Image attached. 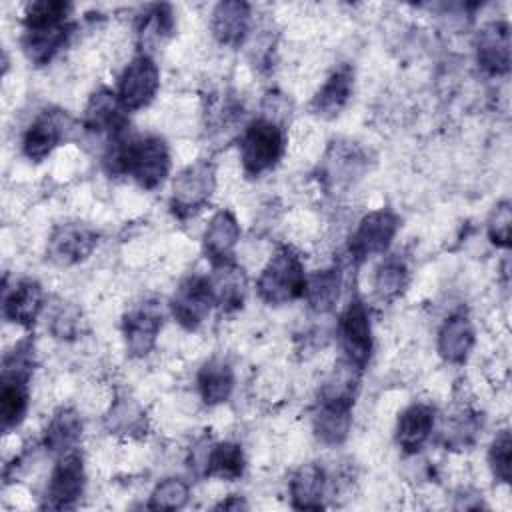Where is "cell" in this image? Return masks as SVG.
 I'll return each mask as SVG.
<instances>
[{
  "instance_id": "obj_21",
  "label": "cell",
  "mask_w": 512,
  "mask_h": 512,
  "mask_svg": "<svg viewBox=\"0 0 512 512\" xmlns=\"http://www.w3.org/2000/svg\"><path fill=\"white\" fill-rule=\"evenodd\" d=\"M474 328L464 312L450 314L438 330V354L450 364H462L474 348Z\"/></svg>"
},
{
  "instance_id": "obj_13",
  "label": "cell",
  "mask_w": 512,
  "mask_h": 512,
  "mask_svg": "<svg viewBox=\"0 0 512 512\" xmlns=\"http://www.w3.org/2000/svg\"><path fill=\"white\" fill-rule=\"evenodd\" d=\"M68 130V116L60 110L40 112L22 136V152L32 162L46 160L64 140Z\"/></svg>"
},
{
  "instance_id": "obj_11",
  "label": "cell",
  "mask_w": 512,
  "mask_h": 512,
  "mask_svg": "<svg viewBox=\"0 0 512 512\" xmlns=\"http://www.w3.org/2000/svg\"><path fill=\"white\" fill-rule=\"evenodd\" d=\"M98 246V232L80 222L58 224L46 244V256L58 266H74L84 262Z\"/></svg>"
},
{
  "instance_id": "obj_26",
  "label": "cell",
  "mask_w": 512,
  "mask_h": 512,
  "mask_svg": "<svg viewBox=\"0 0 512 512\" xmlns=\"http://www.w3.org/2000/svg\"><path fill=\"white\" fill-rule=\"evenodd\" d=\"M342 288V268L332 266L306 276L304 296L306 304L316 314H328L334 310Z\"/></svg>"
},
{
  "instance_id": "obj_1",
  "label": "cell",
  "mask_w": 512,
  "mask_h": 512,
  "mask_svg": "<svg viewBox=\"0 0 512 512\" xmlns=\"http://www.w3.org/2000/svg\"><path fill=\"white\" fill-rule=\"evenodd\" d=\"M72 4L64 0L30 2L24 10L22 50L34 66L48 64L68 42Z\"/></svg>"
},
{
  "instance_id": "obj_24",
  "label": "cell",
  "mask_w": 512,
  "mask_h": 512,
  "mask_svg": "<svg viewBox=\"0 0 512 512\" xmlns=\"http://www.w3.org/2000/svg\"><path fill=\"white\" fill-rule=\"evenodd\" d=\"M80 436H82V420L78 412L74 408L62 406L50 416L44 428L42 446L46 448V452L54 456H62L76 450Z\"/></svg>"
},
{
  "instance_id": "obj_2",
  "label": "cell",
  "mask_w": 512,
  "mask_h": 512,
  "mask_svg": "<svg viewBox=\"0 0 512 512\" xmlns=\"http://www.w3.org/2000/svg\"><path fill=\"white\" fill-rule=\"evenodd\" d=\"M106 164L110 172L128 174L144 190H154L170 172V150L154 134L124 136L110 144Z\"/></svg>"
},
{
  "instance_id": "obj_35",
  "label": "cell",
  "mask_w": 512,
  "mask_h": 512,
  "mask_svg": "<svg viewBox=\"0 0 512 512\" xmlns=\"http://www.w3.org/2000/svg\"><path fill=\"white\" fill-rule=\"evenodd\" d=\"M80 330V312L70 304H60L50 316V332L54 338L72 340Z\"/></svg>"
},
{
  "instance_id": "obj_15",
  "label": "cell",
  "mask_w": 512,
  "mask_h": 512,
  "mask_svg": "<svg viewBox=\"0 0 512 512\" xmlns=\"http://www.w3.org/2000/svg\"><path fill=\"white\" fill-rule=\"evenodd\" d=\"M478 66L490 76H504L510 70V28L502 20L488 22L476 36Z\"/></svg>"
},
{
  "instance_id": "obj_10",
  "label": "cell",
  "mask_w": 512,
  "mask_h": 512,
  "mask_svg": "<svg viewBox=\"0 0 512 512\" xmlns=\"http://www.w3.org/2000/svg\"><path fill=\"white\" fill-rule=\"evenodd\" d=\"M216 306L212 282L208 276L192 274L184 278L170 298V312L184 330H196Z\"/></svg>"
},
{
  "instance_id": "obj_27",
  "label": "cell",
  "mask_w": 512,
  "mask_h": 512,
  "mask_svg": "<svg viewBox=\"0 0 512 512\" xmlns=\"http://www.w3.org/2000/svg\"><path fill=\"white\" fill-rule=\"evenodd\" d=\"M198 392L206 406H218L226 402L234 390V372L228 362L212 358L198 370Z\"/></svg>"
},
{
  "instance_id": "obj_25",
  "label": "cell",
  "mask_w": 512,
  "mask_h": 512,
  "mask_svg": "<svg viewBox=\"0 0 512 512\" xmlns=\"http://www.w3.org/2000/svg\"><path fill=\"white\" fill-rule=\"evenodd\" d=\"M214 276L210 278L216 306H220L222 312H236L244 304L246 296V274L240 266H236L232 260L224 264H216Z\"/></svg>"
},
{
  "instance_id": "obj_32",
  "label": "cell",
  "mask_w": 512,
  "mask_h": 512,
  "mask_svg": "<svg viewBox=\"0 0 512 512\" xmlns=\"http://www.w3.org/2000/svg\"><path fill=\"white\" fill-rule=\"evenodd\" d=\"M488 464L496 480L508 484L512 478V436L508 430H500L490 444Z\"/></svg>"
},
{
  "instance_id": "obj_14",
  "label": "cell",
  "mask_w": 512,
  "mask_h": 512,
  "mask_svg": "<svg viewBox=\"0 0 512 512\" xmlns=\"http://www.w3.org/2000/svg\"><path fill=\"white\" fill-rule=\"evenodd\" d=\"M162 320L164 316L156 302H142L124 314L122 334L130 356L142 358L154 348Z\"/></svg>"
},
{
  "instance_id": "obj_19",
  "label": "cell",
  "mask_w": 512,
  "mask_h": 512,
  "mask_svg": "<svg viewBox=\"0 0 512 512\" xmlns=\"http://www.w3.org/2000/svg\"><path fill=\"white\" fill-rule=\"evenodd\" d=\"M434 430V408L414 402L402 410L396 424V442L406 454H416L428 442Z\"/></svg>"
},
{
  "instance_id": "obj_20",
  "label": "cell",
  "mask_w": 512,
  "mask_h": 512,
  "mask_svg": "<svg viewBox=\"0 0 512 512\" xmlns=\"http://www.w3.org/2000/svg\"><path fill=\"white\" fill-rule=\"evenodd\" d=\"M250 6L242 0L218 2L212 10V34L224 46H238L248 34Z\"/></svg>"
},
{
  "instance_id": "obj_3",
  "label": "cell",
  "mask_w": 512,
  "mask_h": 512,
  "mask_svg": "<svg viewBox=\"0 0 512 512\" xmlns=\"http://www.w3.org/2000/svg\"><path fill=\"white\" fill-rule=\"evenodd\" d=\"M304 288L306 272L300 256L290 246H280L256 282L260 300L270 306H280L302 298Z\"/></svg>"
},
{
  "instance_id": "obj_18",
  "label": "cell",
  "mask_w": 512,
  "mask_h": 512,
  "mask_svg": "<svg viewBox=\"0 0 512 512\" xmlns=\"http://www.w3.org/2000/svg\"><path fill=\"white\" fill-rule=\"evenodd\" d=\"M354 400L344 398H320V406L314 414V434L322 444L336 446L348 438L352 426Z\"/></svg>"
},
{
  "instance_id": "obj_23",
  "label": "cell",
  "mask_w": 512,
  "mask_h": 512,
  "mask_svg": "<svg viewBox=\"0 0 512 512\" xmlns=\"http://www.w3.org/2000/svg\"><path fill=\"white\" fill-rule=\"evenodd\" d=\"M290 502L296 510H320L324 508L326 492V472L320 464H302L288 482Z\"/></svg>"
},
{
  "instance_id": "obj_12",
  "label": "cell",
  "mask_w": 512,
  "mask_h": 512,
  "mask_svg": "<svg viewBox=\"0 0 512 512\" xmlns=\"http://www.w3.org/2000/svg\"><path fill=\"white\" fill-rule=\"evenodd\" d=\"M82 126L92 134L108 136L110 144L126 136L128 110L120 104L116 92L108 88L96 90L82 114Z\"/></svg>"
},
{
  "instance_id": "obj_33",
  "label": "cell",
  "mask_w": 512,
  "mask_h": 512,
  "mask_svg": "<svg viewBox=\"0 0 512 512\" xmlns=\"http://www.w3.org/2000/svg\"><path fill=\"white\" fill-rule=\"evenodd\" d=\"M144 426V414L132 398H118L108 414V428L114 432L132 434Z\"/></svg>"
},
{
  "instance_id": "obj_6",
  "label": "cell",
  "mask_w": 512,
  "mask_h": 512,
  "mask_svg": "<svg viewBox=\"0 0 512 512\" xmlns=\"http://www.w3.org/2000/svg\"><path fill=\"white\" fill-rule=\"evenodd\" d=\"M400 228V218L390 208H378L368 212L356 226L348 242V254L354 264H362L372 256L384 254L396 232Z\"/></svg>"
},
{
  "instance_id": "obj_5",
  "label": "cell",
  "mask_w": 512,
  "mask_h": 512,
  "mask_svg": "<svg viewBox=\"0 0 512 512\" xmlns=\"http://www.w3.org/2000/svg\"><path fill=\"white\" fill-rule=\"evenodd\" d=\"M216 170L208 160H196L188 164L172 182L170 208L176 218L186 220L200 212L214 194Z\"/></svg>"
},
{
  "instance_id": "obj_4",
  "label": "cell",
  "mask_w": 512,
  "mask_h": 512,
  "mask_svg": "<svg viewBox=\"0 0 512 512\" xmlns=\"http://www.w3.org/2000/svg\"><path fill=\"white\" fill-rule=\"evenodd\" d=\"M284 154V130L272 118L252 120L240 138V162L248 178L270 172Z\"/></svg>"
},
{
  "instance_id": "obj_7",
  "label": "cell",
  "mask_w": 512,
  "mask_h": 512,
  "mask_svg": "<svg viewBox=\"0 0 512 512\" xmlns=\"http://www.w3.org/2000/svg\"><path fill=\"white\" fill-rule=\"evenodd\" d=\"M338 338L344 358L364 370L366 364L370 362L374 340L368 308L358 296H352L340 314Z\"/></svg>"
},
{
  "instance_id": "obj_36",
  "label": "cell",
  "mask_w": 512,
  "mask_h": 512,
  "mask_svg": "<svg viewBox=\"0 0 512 512\" xmlns=\"http://www.w3.org/2000/svg\"><path fill=\"white\" fill-rule=\"evenodd\" d=\"M244 508H248V504L244 502V498H240L236 494H232L226 500H222L220 504H216V510H244Z\"/></svg>"
},
{
  "instance_id": "obj_17",
  "label": "cell",
  "mask_w": 512,
  "mask_h": 512,
  "mask_svg": "<svg viewBox=\"0 0 512 512\" xmlns=\"http://www.w3.org/2000/svg\"><path fill=\"white\" fill-rule=\"evenodd\" d=\"M240 240V224L236 216L230 210H220L216 212L204 234H202V250L206 258L216 264H224L232 260V252Z\"/></svg>"
},
{
  "instance_id": "obj_16",
  "label": "cell",
  "mask_w": 512,
  "mask_h": 512,
  "mask_svg": "<svg viewBox=\"0 0 512 512\" xmlns=\"http://www.w3.org/2000/svg\"><path fill=\"white\" fill-rule=\"evenodd\" d=\"M44 308V290L38 280L24 278L14 284L12 290H6L2 312L4 318L12 324L32 328L36 318Z\"/></svg>"
},
{
  "instance_id": "obj_8",
  "label": "cell",
  "mask_w": 512,
  "mask_h": 512,
  "mask_svg": "<svg viewBox=\"0 0 512 512\" xmlns=\"http://www.w3.org/2000/svg\"><path fill=\"white\" fill-rule=\"evenodd\" d=\"M158 88L160 70L148 52H140L122 70L118 78L116 96L128 112H134L146 108L154 100Z\"/></svg>"
},
{
  "instance_id": "obj_31",
  "label": "cell",
  "mask_w": 512,
  "mask_h": 512,
  "mask_svg": "<svg viewBox=\"0 0 512 512\" xmlns=\"http://www.w3.org/2000/svg\"><path fill=\"white\" fill-rule=\"evenodd\" d=\"M188 500H190V488L184 480L164 478L154 486L146 506L150 510H180L188 504Z\"/></svg>"
},
{
  "instance_id": "obj_9",
  "label": "cell",
  "mask_w": 512,
  "mask_h": 512,
  "mask_svg": "<svg viewBox=\"0 0 512 512\" xmlns=\"http://www.w3.org/2000/svg\"><path fill=\"white\" fill-rule=\"evenodd\" d=\"M86 488V472L84 460L78 450L58 456L56 466L52 468L46 492H44V508L50 510H68L78 504Z\"/></svg>"
},
{
  "instance_id": "obj_22",
  "label": "cell",
  "mask_w": 512,
  "mask_h": 512,
  "mask_svg": "<svg viewBox=\"0 0 512 512\" xmlns=\"http://www.w3.org/2000/svg\"><path fill=\"white\" fill-rule=\"evenodd\" d=\"M354 88V70L348 64L336 68L312 98V112L320 118H334L348 104Z\"/></svg>"
},
{
  "instance_id": "obj_30",
  "label": "cell",
  "mask_w": 512,
  "mask_h": 512,
  "mask_svg": "<svg viewBox=\"0 0 512 512\" xmlns=\"http://www.w3.org/2000/svg\"><path fill=\"white\" fill-rule=\"evenodd\" d=\"M408 284V268L404 260L390 256L386 258L374 274V292L380 300L398 298Z\"/></svg>"
},
{
  "instance_id": "obj_28",
  "label": "cell",
  "mask_w": 512,
  "mask_h": 512,
  "mask_svg": "<svg viewBox=\"0 0 512 512\" xmlns=\"http://www.w3.org/2000/svg\"><path fill=\"white\" fill-rule=\"evenodd\" d=\"M202 474L220 480H238L244 474V452L236 442H218L202 456Z\"/></svg>"
},
{
  "instance_id": "obj_29",
  "label": "cell",
  "mask_w": 512,
  "mask_h": 512,
  "mask_svg": "<svg viewBox=\"0 0 512 512\" xmlns=\"http://www.w3.org/2000/svg\"><path fill=\"white\" fill-rule=\"evenodd\" d=\"M174 32V14L168 4H154L138 24V38L144 48L164 42ZM142 48V52H144Z\"/></svg>"
},
{
  "instance_id": "obj_34",
  "label": "cell",
  "mask_w": 512,
  "mask_h": 512,
  "mask_svg": "<svg viewBox=\"0 0 512 512\" xmlns=\"http://www.w3.org/2000/svg\"><path fill=\"white\" fill-rule=\"evenodd\" d=\"M512 236V208L508 200L498 202L488 218V238L498 248H510Z\"/></svg>"
}]
</instances>
